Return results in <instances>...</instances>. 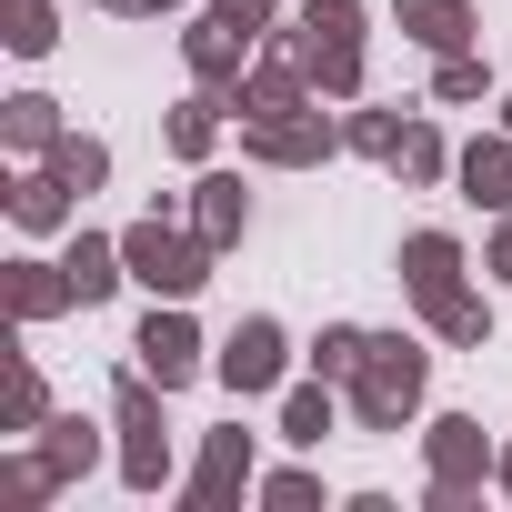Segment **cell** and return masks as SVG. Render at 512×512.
Segmentation results:
<instances>
[{
	"instance_id": "24",
	"label": "cell",
	"mask_w": 512,
	"mask_h": 512,
	"mask_svg": "<svg viewBox=\"0 0 512 512\" xmlns=\"http://www.w3.org/2000/svg\"><path fill=\"white\" fill-rule=\"evenodd\" d=\"M392 171H402V181H442V171H452L442 131H432V121H412V141H402V161H392Z\"/></svg>"
},
{
	"instance_id": "23",
	"label": "cell",
	"mask_w": 512,
	"mask_h": 512,
	"mask_svg": "<svg viewBox=\"0 0 512 512\" xmlns=\"http://www.w3.org/2000/svg\"><path fill=\"white\" fill-rule=\"evenodd\" d=\"M41 432H51V442H41V452H31V462H41V472H51V492H61V482H71V472H91V452H101V442H91V422H41Z\"/></svg>"
},
{
	"instance_id": "18",
	"label": "cell",
	"mask_w": 512,
	"mask_h": 512,
	"mask_svg": "<svg viewBox=\"0 0 512 512\" xmlns=\"http://www.w3.org/2000/svg\"><path fill=\"white\" fill-rule=\"evenodd\" d=\"M61 302H71V272L61 262H11V312L21 322H51Z\"/></svg>"
},
{
	"instance_id": "8",
	"label": "cell",
	"mask_w": 512,
	"mask_h": 512,
	"mask_svg": "<svg viewBox=\"0 0 512 512\" xmlns=\"http://www.w3.org/2000/svg\"><path fill=\"white\" fill-rule=\"evenodd\" d=\"M332 121L302 101V111H262V121H251V161H282V171H302V161H332Z\"/></svg>"
},
{
	"instance_id": "20",
	"label": "cell",
	"mask_w": 512,
	"mask_h": 512,
	"mask_svg": "<svg viewBox=\"0 0 512 512\" xmlns=\"http://www.w3.org/2000/svg\"><path fill=\"white\" fill-rule=\"evenodd\" d=\"M221 111H231L221 91H191V101L171 111V151H181V161H211V141H221Z\"/></svg>"
},
{
	"instance_id": "28",
	"label": "cell",
	"mask_w": 512,
	"mask_h": 512,
	"mask_svg": "<svg viewBox=\"0 0 512 512\" xmlns=\"http://www.w3.org/2000/svg\"><path fill=\"white\" fill-rule=\"evenodd\" d=\"M432 101H482V61H472V51H452V61L432 71Z\"/></svg>"
},
{
	"instance_id": "14",
	"label": "cell",
	"mask_w": 512,
	"mask_h": 512,
	"mask_svg": "<svg viewBox=\"0 0 512 512\" xmlns=\"http://www.w3.org/2000/svg\"><path fill=\"white\" fill-rule=\"evenodd\" d=\"M452 171H462V201H482V211H512V131H502V141H472Z\"/></svg>"
},
{
	"instance_id": "7",
	"label": "cell",
	"mask_w": 512,
	"mask_h": 512,
	"mask_svg": "<svg viewBox=\"0 0 512 512\" xmlns=\"http://www.w3.org/2000/svg\"><path fill=\"white\" fill-rule=\"evenodd\" d=\"M282 362H292V342H282V322H262V312H251V322L221 342V382H231L241 402H262V392L282 382Z\"/></svg>"
},
{
	"instance_id": "25",
	"label": "cell",
	"mask_w": 512,
	"mask_h": 512,
	"mask_svg": "<svg viewBox=\"0 0 512 512\" xmlns=\"http://www.w3.org/2000/svg\"><path fill=\"white\" fill-rule=\"evenodd\" d=\"M51 171H61L71 191H101V181H111V151H101V141H61V151H51Z\"/></svg>"
},
{
	"instance_id": "21",
	"label": "cell",
	"mask_w": 512,
	"mask_h": 512,
	"mask_svg": "<svg viewBox=\"0 0 512 512\" xmlns=\"http://www.w3.org/2000/svg\"><path fill=\"white\" fill-rule=\"evenodd\" d=\"M342 141H352L362 161H382V171H392V161H402V141H412V121H402V111H352V121H342Z\"/></svg>"
},
{
	"instance_id": "22",
	"label": "cell",
	"mask_w": 512,
	"mask_h": 512,
	"mask_svg": "<svg viewBox=\"0 0 512 512\" xmlns=\"http://www.w3.org/2000/svg\"><path fill=\"white\" fill-rule=\"evenodd\" d=\"M282 442H302V452L332 442V382H302V392L282 402Z\"/></svg>"
},
{
	"instance_id": "33",
	"label": "cell",
	"mask_w": 512,
	"mask_h": 512,
	"mask_svg": "<svg viewBox=\"0 0 512 512\" xmlns=\"http://www.w3.org/2000/svg\"><path fill=\"white\" fill-rule=\"evenodd\" d=\"M121 11H131V21H161V11H181V0H121Z\"/></svg>"
},
{
	"instance_id": "3",
	"label": "cell",
	"mask_w": 512,
	"mask_h": 512,
	"mask_svg": "<svg viewBox=\"0 0 512 512\" xmlns=\"http://www.w3.org/2000/svg\"><path fill=\"white\" fill-rule=\"evenodd\" d=\"M121 262H131V282H151L161 302H191V292L211 282L221 251H211L201 231H181V221H161V211H151V221H131V231H121Z\"/></svg>"
},
{
	"instance_id": "17",
	"label": "cell",
	"mask_w": 512,
	"mask_h": 512,
	"mask_svg": "<svg viewBox=\"0 0 512 512\" xmlns=\"http://www.w3.org/2000/svg\"><path fill=\"white\" fill-rule=\"evenodd\" d=\"M302 101H312V71L302 61H262V71L241 81V111L251 121H262V111H302Z\"/></svg>"
},
{
	"instance_id": "10",
	"label": "cell",
	"mask_w": 512,
	"mask_h": 512,
	"mask_svg": "<svg viewBox=\"0 0 512 512\" xmlns=\"http://www.w3.org/2000/svg\"><path fill=\"white\" fill-rule=\"evenodd\" d=\"M241 482H251V432L231 422V432H211V442H201V462H191V482H181V492H191L201 512H221Z\"/></svg>"
},
{
	"instance_id": "16",
	"label": "cell",
	"mask_w": 512,
	"mask_h": 512,
	"mask_svg": "<svg viewBox=\"0 0 512 512\" xmlns=\"http://www.w3.org/2000/svg\"><path fill=\"white\" fill-rule=\"evenodd\" d=\"M11 221H21V231H61V221H71V181H61V171H21V181H11Z\"/></svg>"
},
{
	"instance_id": "15",
	"label": "cell",
	"mask_w": 512,
	"mask_h": 512,
	"mask_svg": "<svg viewBox=\"0 0 512 512\" xmlns=\"http://www.w3.org/2000/svg\"><path fill=\"white\" fill-rule=\"evenodd\" d=\"M181 51H191V71H201V91H241V51H251V41H241L231 21H201V31L181 41Z\"/></svg>"
},
{
	"instance_id": "30",
	"label": "cell",
	"mask_w": 512,
	"mask_h": 512,
	"mask_svg": "<svg viewBox=\"0 0 512 512\" xmlns=\"http://www.w3.org/2000/svg\"><path fill=\"white\" fill-rule=\"evenodd\" d=\"M262 502H272V512H312V502H322V482H312V472H272V482H262Z\"/></svg>"
},
{
	"instance_id": "5",
	"label": "cell",
	"mask_w": 512,
	"mask_h": 512,
	"mask_svg": "<svg viewBox=\"0 0 512 512\" xmlns=\"http://www.w3.org/2000/svg\"><path fill=\"white\" fill-rule=\"evenodd\" d=\"M111 422H121V482H131V492H161V482H171L161 382H151V372H121V382H111Z\"/></svg>"
},
{
	"instance_id": "1",
	"label": "cell",
	"mask_w": 512,
	"mask_h": 512,
	"mask_svg": "<svg viewBox=\"0 0 512 512\" xmlns=\"http://www.w3.org/2000/svg\"><path fill=\"white\" fill-rule=\"evenodd\" d=\"M402 282H412V302H422V322H432L442 342H462V352L492 342V312L462 292V241H452V231H412V241H402Z\"/></svg>"
},
{
	"instance_id": "32",
	"label": "cell",
	"mask_w": 512,
	"mask_h": 512,
	"mask_svg": "<svg viewBox=\"0 0 512 512\" xmlns=\"http://www.w3.org/2000/svg\"><path fill=\"white\" fill-rule=\"evenodd\" d=\"M492 272H502V282H512V211H502V221H492Z\"/></svg>"
},
{
	"instance_id": "9",
	"label": "cell",
	"mask_w": 512,
	"mask_h": 512,
	"mask_svg": "<svg viewBox=\"0 0 512 512\" xmlns=\"http://www.w3.org/2000/svg\"><path fill=\"white\" fill-rule=\"evenodd\" d=\"M131 352H141V372H151V382H161V392H181V382H191V372H201V332H191V322H181V312H151V322H141V342H131Z\"/></svg>"
},
{
	"instance_id": "27",
	"label": "cell",
	"mask_w": 512,
	"mask_h": 512,
	"mask_svg": "<svg viewBox=\"0 0 512 512\" xmlns=\"http://www.w3.org/2000/svg\"><path fill=\"white\" fill-rule=\"evenodd\" d=\"M51 41H61V31H51V0H21V11H11V51H21V61H41Z\"/></svg>"
},
{
	"instance_id": "2",
	"label": "cell",
	"mask_w": 512,
	"mask_h": 512,
	"mask_svg": "<svg viewBox=\"0 0 512 512\" xmlns=\"http://www.w3.org/2000/svg\"><path fill=\"white\" fill-rule=\"evenodd\" d=\"M422 382H432L422 342L372 332V342H362V362H352V412H362V432H402V422L422 412Z\"/></svg>"
},
{
	"instance_id": "34",
	"label": "cell",
	"mask_w": 512,
	"mask_h": 512,
	"mask_svg": "<svg viewBox=\"0 0 512 512\" xmlns=\"http://www.w3.org/2000/svg\"><path fill=\"white\" fill-rule=\"evenodd\" d=\"M492 482H502V492H512V452H502V462H492Z\"/></svg>"
},
{
	"instance_id": "35",
	"label": "cell",
	"mask_w": 512,
	"mask_h": 512,
	"mask_svg": "<svg viewBox=\"0 0 512 512\" xmlns=\"http://www.w3.org/2000/svg\"><path fill=\"white\" fill-rule=\"evenodd\" d=\"M502 131H512V101H502Z\"/></svg>"
},
{
	"instance_id": "6",
	"label": "cell",
	"mask_w": 512,
	"mask_h": 512,
	"mask_svg": "<svg viewBox=\"0 0 512 512\" xmlns=\"http://www.w3.org/2000/svg\"><path fill=\"white\" fill-rule=\"evenodd\" d=\"M422 452H432V502L452 512V502H472L482 492V472H492V452H482V422L472 412H442L432 432H422Z\"/></svg>"
},
{
	"instance_id": "12",
	"label": "cell",
	"mask_w": 512,
	"mask_h": 512,
	"mask_svg": "<svg viewBox=\"0 0 512 512\" xmlns=\"http://www.w3.org/2000/svg\"><path fill=\"white\" fill-rule=\"evenodd\" d=\"M61 272H71V302H81V312H91V302H111V292L131 282L121 241H101V231H81V241H71V262H61Z\"/></svg>"
},
{
	"instance_id": "4",
	"label": "cell",
	"mask_w": 512,
	"mask_h": 512,
	"mask_svg": "<svg viewBox=\"0 0 512 512\" xmlns=\"http://www.w3.org/2000/svg\"><path fill=\"white\" fill-rule=\"evenodd\" d=\"M292 61H302L332 101H352V91H362V0H312V11L292 21Z\"/></svg>"
},
{
	"instance_id": "11",
	"label": "cell",
	"mask_w": 512,
	"mask_h": 512,
	"mask_svg": "<svg viewBox=\"0 0 512 512\" xmlns=\"http://www.w3.org/2000/svg\"><path fill=\"white\" fill-rule=\"evenodd\" d=\"M392 21H402V41H422V51H442V61L472 51V31H482L472 0H392Z\"/></svg>"
},
{
	"instance_id": "13",
	"label": "cell",
	"mask_w": 512,
	"mask_h": 512,
	"mask_svg": "<svg viewBox=\"0 0 512 512\" xmlns=\"http://www.w3.org/2000/svg\"><path fill=\"white\" fill-rule=\"evenodd\" d=\"M191 221H201V241H211V251H231V241L251 231V191H241L231 171H201V201H191Z\"/></svg>"
},
{
	"instance_id": "26",
	"label": "cell",
	"mask_w": 512,
	"mask_h": 512,
	"mask_svg": "<svg viewBox=\"0 0 512 512\" xmlns=\"http://www.w3.org/2000/svg\"><path fill=\"white\" fill-rule=\"evenodd\" d=\"M362 342H372V332H352V322H332V332L312 342V372H322V382H352V362H362Z\"/></svg>"
},
{
	"instance_id": "19",
	"label": "cell",
	"mask_w": 512,
	"mask_h": 512,
	"mask_svg": "<svg viewBox=\"0 0 512 512\" xmlns=\"http://www.w3.org/2000/svg\"><path fill=\"white\" fill-rule=\"evenodd\" d=\"M0 131H11V151H61L71 131H61V101H41V91H21L11 111H0Z\"/></svg>"
},
{
	"instance_id": "29",
	"label": "cell",
	"mask_w": 512,
	"mask_h": 512,
	"mask_svg": "<svg viewBox=\"0 0 512 512\" xmlns=\"http://www.w3.org/2000/svg\"><path fill=\"white\" fill-rule=\"evenodd\" d=\"M51 422V392H41V372H11V432H41Z\"/></svg>"
},
{
	"instance_id": "31",
	"label": "cell",
	"mask_w": 512,
	"mask_h": 512,
	"mask_svg": "<svg viewBox=\"0 0 512 512\" xmlns=\"http://www.w3.org/2000/svg\"><path fill=\"white\" fill-rule=\"evenodd\" d=\"M272 11H282V0H221V11H211V21H231V31L251 41V31H272Z\"/></svg>"
}]
</instances>
